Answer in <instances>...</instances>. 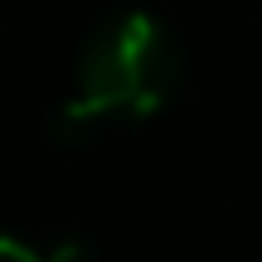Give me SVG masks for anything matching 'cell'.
Instances as JSON below:
<instances>
[{
    "label": "cell",
    "instance_id": "7a4b0ae2",
    "mask_svg": "<svg viewBox=\"0 0 262 262\" xmlns=\"http://www.w3.org/2000/svg\"><path fill=\"white\" fill-rule=\"evenodd\" d=\"M0 262H83L78 248H49V253H39V248L19 243V238L0 233Z\"/></svg>",
    "mask_w": 262,
    "mask_h": 262
},
{
    "label": "cell",
    "instance_id": "6da1fadb",
    "mask_svg": "<svg viewBox=\"0 0 262 262\" xmlns=\"http://www.w3.org/2000/svg\"><path fill=\"white\" fill-rule=\"evenodd\" d=\"M185 78V54L175 34L146 10L112 15L93 29L78 63V93L58 112L63 136H88L107 122L150 117L170 102V93Z\"/></svg>",
    "mask_w": 262,
    "mask_h": 262
}]
</instances>
